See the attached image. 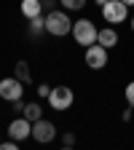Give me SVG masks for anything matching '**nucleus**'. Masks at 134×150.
Listing matches in <instances>:
<instances>
[{
    "label": "nucleus",
    "instance_id": "obj_19",
    "mask_svg": "<svg viewBox=\"0 0 134 150\" xmlns=\"http://www.w3.org/2000/svg\"><path fill=\"white\" fill-rule=\"evenodd\" d=\"M40 3H43V11H54V6L59 3V0H40Z\"/></svg>",
    "mask_w": 134,
    "mask_h": 150
},
{
    "label": "nucleus",
    "instance_id": "obj_24",
    "mask_svg": "<svg viewBox=\"0 0 134 150\" xmlns=\"http://www.w3.org/2000/svg\"><path fill=\"white\" fill-rule=\"evenodd\" d=\"M131 32H134V16H131Z\"/></svg>",
    "mask_w": 134,
    "mask_h": 150
},
{
    "label": "nucleus",
    "instance_id": "obj_17",
    "mask_svg": "<svg viewBox=\"0 0 134 150\" xmlns=\"http://www.w3.org/2000/svg\"><path fill=\"white\" fill-rule=\"evenodd\" d=\"M16 147H19L16 139H6V142H0V150H16Z\"/></svg>",
    "mask_w": 134,
    "mask_h": 150
},
{
    "label": "nucleus",
    "instance_id": "obj_12",
    "mask_svg": "<svg viewBox=\"0 0 134 150\" xmlns=\"http://www.w3.org/2000/svg\"><path fill=\"white\" fill-rule=\"evenodd\" d=\"M13 75H16V78L19 81H22V83H30L32 81V72H30V64L22 59V62H16V67H13Z\"/></svg>",
    "mask_w": 134,
    "mask_h": 150
},
{
    "label": "nucleus",
    "instance_id": "obj_9",
    "mask_svg": "<svg viewBox=\"0 0 134 150\" xmlns=\"http://www.w3.org/2000/svg\"><path fill=\"white\" fill-rule=\"evenodd\" d=\"M97 43H99V46H105V48L110 51L113 46L118 43V32H116V27H113V24H110V27H102V30H99V35H97Z\"/></svg>",
    "mask_w": 134,
    "mask_h": 150
},
{
    "label": "nucleus",
    "instance_id": "obj_8",
    "mask_svg": "<svg viewBox=\"0 0 134 150\" xmlns=\"http://www.w3.org/2000/svg\"><path fill=\"white\" fill-rule=\"evenodd\" d=\"M8 137L16 139V142L32 137V121H27L24 115H22V118H13V121L8 123Z\"/></svg>",
    "mask_w": 134,
    "mask_h": 150
},
{
    "label": "nucleus",
    "instance_id": "obj_21",
    "mask_svg": "<svg viewBox=\"0 0 134 150\" xmlns=\"http://www.w3.org/2000/svg\"><path fill=\"white\" fill-rule=\"evenodd\" d=\"M131 110H134L131 105H129V110H123V121H131Z\"/></svg>",
    "mask_w": 134,
    "mask_h": 150
},
{
    "label": "nucleus",
    "instance_id": "obj_6",
    "mask_svg": "<svg viewBox=\"0 0 134 150\" xmlns=\"http://www.w3.org/2000/svg\"><path fill=\"white\" fill-rule=\"evenodd\" d=\"M83 59H86V67H91V70H102V67L107 64V48L99 46V43H91V46H86Z\"/></svg>",
    "mask_w": 134,
    "mask_h": 150
},
{
    "label": "nucleus",
    "instance_id": "obj_15",
    "mask_svg": "<svg viewBox=\"0 0 134 150\" xmlns=\"http://www.w3.org/2000/svg\"><path fill=\"white\" fill-rule=\"evenodd\" d=\"M75 145V134H72V131H65V134H62V147H72Z\"/></svg>",
    "mask_w": 134,
    "mask_h": 150
},
{
    "label": "nucleus",
    "instance_id": "obj_22",
    "mask_svg": "<svg viewBox=\"0 0 134 150\" xmlns=\"http://www.w3.org/2000/svg\"><path fill=\"white\" fill-rule=\"evenodd\" d=\"M94 3H97V6H105V3H107V0H94Z\"/></svg>",
    "mask_w": 134,
    "mask_h": 150
},
{
    "label": "nucleus",
    "instance_id": "obj_3",
    "mask_svg": "<svg viewBox=\"0 0 134 150\" xmlns=\"http://www.w3.org/2000/svg\"><path fill=\"white\" fill-rule=\"evenodd\" d=\"M97 35H99V30L94 27L91 19L72 22V38H75V43H78V46H91V43H97Z\"/></svg>",
    "mask_w": 134,
    "mask_h": 150
},
{
    "label": "nucleus",
    "instance_id": "obj_23",
    "mask_svg": "<svg viewBox=\"0 0 134 150\" xmlns=\"http://www.w3.org/2000/svg\"><path fill=\"white\" fill-rule=\"evenodd\" d=\"M123 3H126V6H134V0H123Z\"/></svg>",
    "mask_w": 134,
    "mask_h": 150
},
{
    "label": "nucleus",
    "instance_id": "obj_2",
    "mask_svg": "<svg viewBox=\"0 0 134 150\" xmlns=\"http://www.w3.org/2000/svg\"><path fill=\"white\" fill-rule=\"evenodd\" d=\"M72 102H75V94H72L70 86H54V88L48 91V105H51V110H56V112L70 110Z\"/></svg>",
    "mask_w": 134,
    "mask_h": 150
},
{
    "label": "nucleus",
    "instance_id": "obj_18",
    "mask_svg": "<svg viewBox=\"0 0 134 150\" xmlns=\"http://www.w3.org/2000/svg\"><path fill=\"white\" fill-rule=\"evenodd\" d=\"M48 83H40V86H38V97H48Z\"/></svg>",
    "mask_w": 134,
    "mask_h": 150
},
{
    "label": "nucleus",
    "instance_id": "obj_1",
    "mask_svg": "<svg viewBox=\"0 0 134 150\" xmlns=\"http://www.w3.org/2000/svg\"><path fill=\"white\" fill-rule=\"evenodd\" d=\"M46 32L54 35V38H62V35H70L72 32V22H70V13L67 11H48L46 13Z\"/></svg>",
    "mask_w": 134,
    "mask_h": 150
},
{
    "label": "nucleus",
    "instance_id": "obj_10",
    "mask_svg": "<svg viewBox=\"0 0 134 150\" xmlns=\"http://www.w3.org/2000/svg\"><path fill=\"white\" fill-rule=\"evenodd\" d=\"M19 8H22V16L24 19H32V16H40L43 13V3H40V0H22Z\"/></svg>",
    "mask_w": 134,
    "mask_h": 150
},
{
    "label": "nucleus",
    "instance_id": "obj_14",
    "mask_svg": "<svg viewBox=\"0 0 134 150\" xmlns=\"http://www.w3.org/2000/svg\"><path fill=\"white\" fill-rule=\"evenodd\" d=\"M59 3H62L65 11H81L86 6V0H59Z\"/></svg>",
    "mask_w": 134,
    "mask_h": 150
},
{
    "label": "nucleus",
    "instance_id": "obj_20",
    "mask_svg": "<svg viewBox=\"0 0 134 150\" xmlns=\"http://www.w3.org/2000/svg\"><path fill=\"white\" fill-rule=\"evenodd\" d=\"M11 105H13V112H22V110H24V102H22V99H16V102H11Z\"/></svg>",
    "mask_w": 134,
    "mask_h": 150
},
{
    "label": "nucleus",
    "instance_id": "obj_5",
    "mask_svg": "<svg viewBox=\"0 0 134 150\" xmlns=\"http://www.w3.org/2000/svg\"><path fill=\"white\" fill-rule=\"evenodd\" d=\"M24 83L16 78H3L0 81V99L3 102H16V99H22V94H24V88H22Z\"/></svg>",
    "mask_w": 134,
    "mask_h": 150
},
{
    "label": "nucleus",
    "instance_id": "obj_7",
    "mask_svg": "<svg viewBox=\"0 0 134 150\" xmlns=\"http://www.w3.org/2000/svg\"><path fill=\"white\" fill-rule=\"evenodd\" d=\"M54 137H56V126H54L51 121H46V118H38V121L32 123V139H35V142L48 145Z\"/></svg>",
    "mask_w": 134,
    "mask_h": 150
},
{
    "label": "nucleus",
    "instance_id": "obj_11",
    "mask_svg": "<svg viewBox=\"0 0 134 150\" xmlns=\"http://www.w3.org/2000/svg\"><path fill=\"white\" fill-rule=\"evenodd\" d=\"M22 115H24L27 121H32V123H35L38 118H43V107L38 105V102H27V105H24V110H22Z\"/></svg>",
    "mask_w": 134,
    "mask_h": 150
},
{
    "label": "nucleus",
    "instance_id": "obj_13",
    "mask_svg": "<svg viewBox=\"0 0 134 150\" xmlns=\"http://www.w3.org/2000/svg\"><path fill=\"white\" fill-rule=\"evenodd\" d=\"M27 22H30V35H40V32H46V16H43V13L27 19Z\"/></svg>",
    "mask_w": 134,
    "mask_h": 150
},
{
    "label": "nucleus",
    "instance_id": "obj_16",
    "mask_svg": "<svg viewBox=\"0 0 134 150\" xmlns=\"http://www.w3.org/2000/svg\"><path fill=\"white\" fill-rule=\"evenodd\" d=\"M123 97H126V102H129V105L134 107V81H131V83L126 86V91H123Z\"/></svg>",
    "mask_w": 134,
    "mask_h": 150
},
{
    "label": "nucleus",
    "instance_id": "obj_4",
    "mask_svg": "<svg viewBox=\"0 0 134 150\" xmlns=\"http://www.w3.org/2000/svg\"><path fill=\"white\" fill-rule=\"evenodd\" d=\"M102 19L107 24H121V22L129 19V6L123 0H107L102 6Z\"/></svg>",
    "mask_w": 134,
    "mask_h": 150
}]
</instances>
